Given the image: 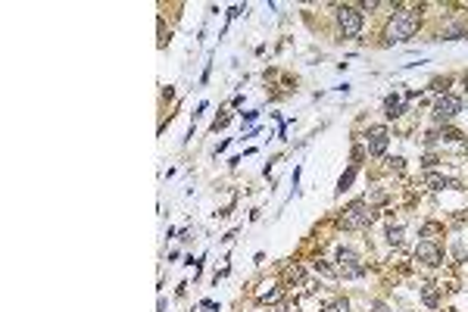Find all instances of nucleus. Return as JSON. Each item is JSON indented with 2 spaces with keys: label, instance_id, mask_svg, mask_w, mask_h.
Listing matches in <instances>:
<instances>
[{
  "label": "nucleus",
  "instance_id": "nucleus-1",
  "mask_svg": "<svg viewBox=\"0 0 468 312\" xmlns=\"http://www.w3.org/2000/svg\"><path fill=\"white\" fill-rule=\"evenodd\" d=\"M375 222V212H372V206L365 203V200H353L343 212H340V225L346 228V231H359V228H368Z\"/></svg>",
  "mask_w": 468,
  "mask_h": 312
},
{
  "label": "nucleus",
  "instance_id": "nucleus-2",
  "mask_svg": "<svg viewBox=\"0 0 468 312\" xmlns=\"http://www.w3.org/2000/svg\"><path fill=\"white\" fill-rule=\"evenodd\" d=\"M418 25H421L418 13H397L394 22H390V28H387V37L390 41H409V37H415Z\"/></svg>",
  "mask_w": 468,
  "mask_h": 312
},
{
  "label": "nucleus",
  "instance_id": "nucleus-3",
  "mask_svg": "<svg viewBox=\"0 0 468 312\" xmlns=\"http://www.w3.org/2000/svg\"><path fill=\"white\" fill-rule=\"evenodd\" d=\"M337 275L340 278H362L365 275V265H362L356 250H349V247L337 250Z\"/></svg>",
  "mask_w": 468,
  "mask_h": 312
},
{
  "label": "nucleus",
  "instance_id": "nucleus-4",
  "mask_svg": "<svg viewBox=\"0 0 468 312\" xmlns=\"http://www.w3.org/2000/svg\"><path fill=\"white\" fill-rule=\"evenodd\" d=\"M362 25H365V19H362L359 7H337V28L343 37H356L362 31Z\"/></svg>",
  "mask_w": 468,
  "mask_h": 312
},
{
  "label": "nucleus",
  "instance_id": "nucleus-5",
  "mask_svg": "<svg viewBox=\"0 0 468 312\" xmlns=\"http://www.w3.org/2000/svg\"><path fill=\"white\" fill-rule=\"evenodd\" d=\"M456 112H462V100H459L456 94H440V97L434 100V119L450 122Z\"/></svg>",
  "mask_w": 468,
  "mask_h": 312
},
{
  "label": "nucleus",
  "instance_id": "nucleus-6",
  "mask_svg": "<svg viewBox=\"0 0 468 312\" xmlns=\"http://www.w3.org/2000/svg\"><path fill=\"white\" fill-rule=\"evenodd\" d=\"M387 144H390V131H387L384 125H372L368 134H365V150H368L372 156H381V153L387 150Z\"/></svg>",
  "mask_w": 468,
  "mask_h": 312
},
{
  "label": "nucleus",
  "instance_id": "nucleus-7",
  "mask_svg": "<svg viewBox=\"0 0 468 312\" xmlns=\"http://www.w3.org/2000/svg\"><path fill=\"white\" fill-rule=\"evenodd\" d=\"M415 259L424 262V265H431V268H437V265L443 262V250H440L434 241H421V244L415 247Z\"/></svg>",
  "mask_w": 468,
  "mask_h": 312
},
{
  "label": "nucleus",
  "instance_id": "nucleus-8",
  "mask_svg": "<svg viewBox=\"0 0 468 312\" xmlns=\"http://www.w3.org/2000/svg\"><path fill=\"white\" fill-rule=\"evenodd\" d=\"M406 100H400L397 94H390V97H384V115H387V119H400V115L406 112Z\"/></svg>",
  "mask_w": 468,
  "mask_h": 312
},
{
  "label": "nucleus",
  "instance_id": "nucleus-9",
  "mask_svg": "<svg viewBox=\"0 0 468 312\" xmlns=\"http://www.w3.org/2000/svg\"><path fill=\"white\" fill-rule=\"evenodd\" d=\"M424 184H431L434 190H443V187H456V190H462V184H459V181L443 178V175H434V172H427V175H424Z\"/></svg>",
  "mask_w": 468,
  "mask_h": 312
},
{
  "label": "nucleus",
  "instance_id": "nucleus-10",
  "mask_svg": "<svg viewBox=\"0 0 468 312\" xmlns=\"http://www.w3.org/2000/svg\"><path fill=\"white\" fill-rule=\"evenodd\" d=\"M303 281H306V271H303L300 265H287V268H284V284H297V287H300Z\"/></svg>",
  "mask_w": 468,
  "mask_h": 312
},
{
  "label": "nucleus",
  "instance_id": "nucleus-11",
  "mask_svg": "<svg viewBox=\"0 0 468 312\" xmlns=\"http://www.w3.org/2000/svg\"><path fill=\"white\" fill-rule=\"evenodd\" d=\"M359 175V163H353L343 175H340V181H337V193H343V190H349V184H353V178Z\"/></svg>",
  "mask_w": 468,
  "mask_h": 312
},
{
  "label": "nucleus",
  "instance_id": "nucleus-12",
  "mask_svg": "<svg viewBox=\"0 0 468 312\" xmlns=\"http://www.w3.org/2000/svg\"><path fill=\"white\" fill-rule=\"evenodd\" d=\"M421 300H424V306H431V309H437L440 306V297H437V290L427 284V287H421Z\"/></svg>",
  "mask_w": 468,
  "mask_h": 312
},
{
  "label": "nucleus",
  "instance_id": "nucleus-13",
  "mask_svg": "<svg viewBox=\"0 0 468 312\" xmlns=\"http://www.w3.org/2000/svg\"><path fill=\"white\" fill-rule=\"evenodd\" d=\"M387 244H390V247H400V244H403V228H400V225H390V228H387Z\"/></svg>",
  "mask_w": 468,
  "mask_h": 312
},
{
  "label": "nucleus",
  "instance_id": "nucleus-14",
  "mask_svg": "<svg viewBox=\"0 0 468 312\" xmlns=\"http://www.w3.org/2000/svg\"><path fill=\"white\" fill-rule=\"evenodd\" d=\"M281 297H284V287H271L268 294H262V297H259V303H262V306H271V303H278Z\"/></svg>",
  "mask_w": 468,
  "mask_h": 312
},
{
  "label": "nucleus",
  "instance_id": "nucleus-15",
  "mask_svg": "<svg viewBox=\"0 0 468 312\" xmlns=\"http://www.w3.org/2000/svg\"><path fill=\"white\" fill-rule=\"evenodd\" d=\"M322 312H349V300H343V297H340V300L328 303V306H325Z\"/></svg>",
  "mask_w": 468,
  "mask_h": 312
},
{
  "label": "nucleus",
  "instance_id": "nucleus-16",
  "mask_svg": "<svg viewBox=\"0 0 468 312\" xmlns=\"http://www.w3.org/2000/svg\"><path fill=\"white\" fill-rule=\"evenodd\" d=\"M316 271H319V275H328V278H334V275H337V268H331L325 259H316Z\"/></svg>",
  "mask_w": 468,
  "mask_h": 312
},
{
  "label": "nucleus",
  "instance_id": "nucleus-17",
  "mask_svg": "<svg viewBox=\"0 0 468 312\" xmlns=\"http://www.w3.org/2000/svg\"><path fill=\"white\" fill-rule=\"evenodd\" d=\"M437 138H443V141H462V131H456V128H440Z\"/></svg>",
  "mask_w": 468,
  "mask_h": 312
},
{
  "label": "nucleus",
  "instance_id": "nucleus-18",
  "mask_svg": "<svg viewBox=\"0 0 468 312\" xmlns=\"http://www.w3.org/2000/svg\"><path fill=\"white\" fill-rule=\"evenodd\" d=\"M372 13V10H378V0H362V4H359V13Z\"/></svg>",
  "mask_w": 468,
  "mask_h": 312
},
{
  "label": "nucleus",
  "instance_id": "nucleus-19",
  "mask_svg": "<svg viewBox=\"0 0 468 312\" xmlns=\"http://www.w3.org/2000/svg\"><path fill=\"white\" fill-rule=\"evenodd\" d=\"M434 231H440V225H437V222H427V225L421 228V234H434Z\"/></svg>",
  "mask_w": 468,
  "mask_h": 312
},
{
  "label": "nucleus",
  "instance_id": "nucleus-20",
  "mask_svg": "<svg viewBox=\"0 0 468 312\" xmlns=\"http://www.w3.org/2000/svg\"><path fill=\"white\" fill-rule=\"evenodd\" d=\"M372 312H394L387 303H372Z\"/></svg>",
  "mask_w": 468,
  "mask_h": 312
},
{
  "label": "nucleus",
  "instance_id": "nucleus-21",
  "mask_svg": "<svg viewBox=\"0 0 468 312\" xmlns=\"http://www.w3.org/2000/svg\"><path fill=\"white\" fill-rule=\"evenodd\" d=\"M431 166H437V156L427 153V156H424V169H431Z\"/></svg>",
  "mask_w": 468,
  "mask_h": 312
},
{
  "label": "nucleus",
  "instance_id": "nucleus-22",
  "mask_svg": "<svg viewBox=\"0 0 468 312\" xmlns=\"http://www.w3.org/2000/svg\"><path fill=\"white\" fill-rule=\"evenodd\" d=\"M365 156V147H353V160H362Z\"/></svg>",
  "mask_w": 468,
  "mask_h": 312
}]
</instances>
